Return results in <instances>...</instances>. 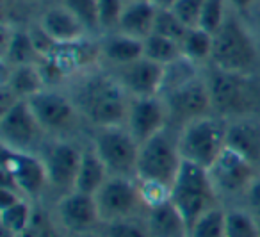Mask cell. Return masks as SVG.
Instances as JSON below:
<instances>
[{"instance_id":"cell-10","label":"cell","mask_w":260,"mask_h":237,"mask_svg":"<svg viewBox=\"0 0 260 237\" xmlns=\"http://www.w3.org/2000/svg\"><path fill=\"white\" fill-rule=\"evenodd\" d=\"M94 200H96L102 223L134 218L145 212V205L139 193V182L134 176L111 175L107 182L100 187V191L94 194Z\"/></svg>"},{"instance_id":"cell-22","label":"cell","mask_w":260,"mask_h":237,"mask_svg":"<svg viewBox=\"0 0 260 237\" xmlns=\"http://www.w3.org/2000/svg\"><path fill=\"white\" fill-rule=\"evenodd\" d=\"M100 59L107 61L112 68L128 65L132 61L145 57V45L141 40L125 36V34L118 33L107 36L100 43Z\"/></svg>"},{"instance_id":"cell-19","label":"cell","mask_w":260,"mask_h":237,"mask_svg":"<svg viewBox=\"0 0 260 237\" xmlns=\"http://www.w3.org/2000/svg\"><path fill=\"white\" fill-rule=\"evenodd\" d=\"M150 237H189V225L171 200L145 212Z\"/></svg>"},{"instance_id":"cell-21","label":"cell","mask_w":260,"mask_h":237,"mask_svg":"<svg viewBox=\"0 0 260 237\" xmlns=\"http://www.w3.org/2000/svg\"><path fill=\"white\" fill-rule=\"evenodd\" d=\"M226 146L244 155L256 166L260 162V125L248 118L228 122Z\"/></svg>"},{"instance_id":"cell-9","label":"cell","mask_w":260,"mask_h":237,"mask_svg":"<svg viewBox=\"0 0 260 237\" xmlns=\"http://www.w3.org/2000/svg\"><path fill=\"white\" fill-rule=\"evenodd\" d=\"M139 146L125 125L98 129L93 148L114 176H134L138 168Z\"/></svg>"},{"instance_id":"cell-4","label":"cell","mask_w":260,"mask_h":237,"mask_svg":"<svg viewBox=\"0 0 260 237\" xmlns=\"http://www.w3.org/2000/svg\"><path fill=\"white\" fill-rule=\"evenodd\" d=\"M210 66L224 72L253 75L258 66V48L244 23L228 15L226 22L214 34Z\"/></svg>"},{"instance_id":"cell-13","label":"cell","mask_w":260,"mask_h":237,"mask_svg":"<svg viewBox=\"0 0 260 237\" xmlns=\"http://www.w3.org/2000/svg\"><path fill=\"white\" fill-rule=\"evenodd\" d=\"M209 173L217 193L228 196L246 194L253 180L258 176V169L251 161L228 146H224L216 162L209 168Z\"/></svg>"},{"instance_id":"cell-3","label":"cell","mask_w":260,"mask_h":237,"mask_svg":"<svg viewBox=\"0 0 260 237\" xmlns=\"http://www.w3.org/2000/svg\"><path fill=\"white\" fill-rule=\"evenodd\" d=\"M219 193L214 187L209 169L182 159L180 169L171 184V201L191 226L207 211L217 207Z\"/></svg>"},{"instance_id":"cell-25","label":"cell","mask_w":260,"mask_h":237,"mask_svg":"<svg viewBox=\"0 0 260 237\" xmlns=\"http://www.w3.org/2000/svg\"><path fill=\"white\" fill-rule=\"evenodd\" d=\"M109 176H111V173H109L107 166L104 164V161L98 157L94 148H86V150H82L73 191H80V193L94 196L100 191V187L107 182Z\"/></svg>"},{"instance_id":"cell-37","label":"cell","mask_w":260,"mask_h":237,"mask_svg":"<svg viewBox=\"0 0 260 237\" xmlns=\"http://www.w3.org/2000/svg\"><path fill=\"white\" fill-rule=\"evenodd\" d=\"M205 0H177L173 4V13L191 29V27H198L200 13L203 9Z\"/></svg>"},{"instance_id":"cell-34","label":"cell","mask_w":260,"mask_h":237,"mask_svg":"<svg viewBox=\"0 0 260 237\" xmlns=\"http://www.w3.org/2000/svg\"><path fill=\"white\" fill-rule=\"evenodd\" d=\"M189 27L173 13V9H159L157 8L155 25H153V34H160L173 41L182 43L184 36L187 34Z\"/></svg>"},{"instance_id":"cell-5","label":"cell","mask_w":260,"mask_h":237,"mask_svg":"<svg viewBox=\"0 0 260 237\" xmlns=\"http://www.w3.org/2000/svg\"><path fill=\"white\" fill-rule=\"evenodd\" d=\"M226 130L228 122L216 114L185 123L177 137L182 159L209 169L226 146Z\"/></svg>"},{"instance_id":"cell-15","label":"cell","mask_w":260,"mask_h":237,"mask_svg":"<svg viewBox=\"0 0 260 237\" xmlns=\"http://www.w3.org/2000/svg\"><path fill=\"white\" fill-rule=\"evenodd\" d=\"M82 150L77 144L64 139H57L45 148L41 155L47 168L48 187L61 191V196L75 189L77 171H79Z\"/></svg>"},{"instance_id":"cell-14","label":"cell","mask_w":260,"mask_h":237,"mask_svg":"<svg viewBox=\"0 0 260 237\" xmlns=\"http://www.w3.org/2000/svg\"><path fill=\"white\" fill-rule=\"evenodd\" d=\"M55 219L59 226L68 232V235L93 232L102 225L94 196L80 191H70L59 198L55 207Z\"/></svg>"},{"instance_id":"cell-26","label":"cell","mask_w":260,"mask_h":237,"mask_svg":"<svg viewBox=\"0 0 260 237\" xmlns=\"http://www.w3.org/2000/svg\"><path fill=\"white\" fill-rule=\"evenodd\" d=\"M34 211H36V207L27 198H20L8 207H0V228L20 237L23 230L30 225Z\"/></svg>"},{"instance_id":"cell-33","label":"cell","mask_w":260,"mask_h":237,"mask_svg":"<svg viewBox=\"0 0 260 237\" xmlns=\"http://www.w3.org/2000/svg\"><path fill=\"white\" fill-rule=\"evenodd\" d=\"M61 6H64V8L82 23L87 33H96V31H100V22H98V0H61Z\"/></svg>"},{"instance_id":"cell-12","label":"cell","mask_w":260,"mask_h":237,"mask_svg":"<svg viewBox=\"0 0 260 237\" xmlns=\"http://www.w3.org/2000/svg\"><path fill=\"white\" fill-rule=\"evenodd\" d=\"M27 102L45 132H66L75 127L77 118L80 114L73 98L64 93H59L55 87H45Z\"/></svg>"},{"instance_id":"cell-23","label":"cell","mask_w":260,"mask_h":237,"mask_svg":"<svg viewBox=\"0 0 260 237\" xmlns=\"http://www.w3.org/2000/svg\"><path fill=\"white\" fill-rule=\"evenodd\" d=\"M2 61L6 68L22 65H36L40 61L36 47L32 43L29 31L13 27L11 31L4 33V41H2Z\"/></svg>"},{"instance_id":"cell-27","label":"cell","mask_w":260,"mask_h":237,"mask_svg":"<svg viewBox=\"0 0 260 237\" xmlns=\"http://www.w3.org/2000/svg\"><path fill=\"white\" fill-rule=\"evenodd\" d=\"M212 47L214 36L207 31L200 29V27H191L180 43L182 55H184L185 61L192 63V65H202V63L207 61L210 63Z\"/></svg>"},{"instance_id":"cell-8","label":"cell","mask_w":260,"mask_h":237,"mask_svg":"<svg viewBox=\"0 0 260 237\" xmlns=\"http://www.w3.org/2000/svg\"><path fill=\"white\" fill-rule=\"evenodd\" d=\"M180 164L182 155L177 139H173L166 130H162L139 146L136 179L159 182L171 187Z\"/></svg>"},{"instance_id":"cell-20","label":"cell","mask_w":260,"mask_h":237,"mask_svg":"<svg viewBox=\"0 0 260 237\" xmlns=\"http://www.w3.org/2000/svg\"><path fill=\"white\" fill-rule=\"evenodd\" d=\"M155 16H157V8L150 0L126 2L125 9H123L121 20H119L118 33L145 41L150 34H153Z\"/></svg>"},{"instance_id":"cell-24","label":"cell","mask_w":260,"mask_h":237,"mask_svg":"<svg viewBox=\"0 0 260 237\" xmlns=\"http://www.w3.org/2000/svg\"><path fill=\"white\" fill-rule=\"evenodd\" d=\"M8 75L4 77L2 87L8 90L16 100H29L36 93L47 87L43 77H41L38 65H22L8 68Z\"/></svg>"},{"instance_id":"cell-29","label":"cell","mask_w":260,"mask_h":237,"mask_svg":"<svg viewBox=\"0 0 260 237\" xmlns=\"http://www.w3.org/2000/svg\"><path fill=\"white\" fill-rule=\"evenodd\" d=\"M224 237H260V221L253 212L230 209L224 214Z\"/></svg>"},{"instance_id":"cell-30","label":"cell","mask_w":260,"mask_h":237,"mask_svg":"<svg viewBox=\"0 0 260 237\" xmlns=\"http://www.w3.org/2000/svg\"><path fill=\"white\" fill-rule=\"evenodd\" d=\"M224 214L219 205L207 211L189 226V237H224Z\"/></svg>"},{"instance_id":"cell-41","label":"cell","mask_w":260,"mask_h":237,"mask_svg":"<svg viewBox=\"0 0 260 237\" xmlns=\"http://www.w3.org/2000/svg\"><path fill=\"white\" fill-rule=\"evenodd\" d=\"M70 237H102L100 232L93 230V232H84V233H75V235H70Z\"/></svg>"},{"instance_id":"cell-2","label":"cell","mask_w":260,"mask_h":237,"mask_svg":"<svg viewBox=\"0 0 260 237\" xmlns=\"http://www.w3.org/2000/svg\"><path fill=\"white\" fill-rule=\"evenodd\" d=\"M203 77L212 102V114L223 120H239L248 118L260 107V84L253 75L210 66Z\"/></svg>"},{"instance_id":"cell-11","label":"cell","mask_w":260,"mask_h":237,"mask_svg":"<svg viewBox=\"0 0 260 237\" xmlns=\"http://www.w3.org/2000/svg\"><path fill=\"white\" fill-rule=\"evenodd\" d=\"M43 134V127L36 120L27 100H16L9 107L2 109L0 116L2 146L20 152H32Z\"/></svg>"},{"instance_id":"cell-39","label":"cell","mask_w":260,"mask_h":237,"mask_svg":"<svg viewBox=\"0 0 260 237\" xmlns=\"http://www.w3.org/2000/svg\"><path fill=\"white\" fill-rule=\"evenodd\" d=\"M255 2L256 0H228V4L234 9H237V11H248Z\"/></svg>"},{"instance_id":"cell-28","label":"cell","mask_w":260,"mask_h":237,"mask_svg":"<svg viewBox=\"0 0 260 237\" xmlns=\"http://www.w3.org/2000/svg\"><path fill=\"white\" fill-rule=\"evenodd\" d=\"M143 45H145V57L153 63H159L166 68L184 59L180 43L166 36H160V34H150L143 41Z\"/></svg>"},{"instance_id":"cell-31","label":"cell","mask_w":260,"mask_h":237,"mask_svg":"<svg viewBox=\"0 0 260 237\" xmlns=\"http://www.w3.org/2000/svg\"><path fill=\"white\" fill-rule=\"evenodd\" d=\"M98 232L102 233V237H150L145 218L141 219L139 216L102 223Z\"/></svg>"},{"instance_id":"cell-17","label":"cell","mask_w":260,"mask_h":237,"mask_svg":"<svg viewBox=\"0 0 260 237\" xmlns=\"http://www.w3.org/2000/svg\"><path fill=\"white\" fill-rule=\"evenodd\" d=\"M168 120L170 116H168L166 104L160 97L130 98L125 127L134 136V139L143 144L150 137L166 130Z\"/></svg>"},{"instance_id":"cell-32","label":"cell","mask_w":260,"mask_h":237,"mask_svg":"<svg viewBox=\"0 0 260 237\" xmlns=\"http://www.w3.org/2000/svg\"><path fill=\"white\" fill-rule=\"evenodd\" d=\"M228 0H205L200 13L198 27L209 34H216L228 18Z\"/></svg>"},{"instance_id":"cell-6","label":"cell","mask_w":260,"mask_h":237,"mask_svg":"<svg viewBox=\"0 0 260 237\" xmlns=\"http://www.w3.org/2000/svg\"><path fill=\"white\" fill-rule=\"evenodd\" d=\"M162 91H166L164 95L160 93V98L166 104L168 116L182 127L189 122L212 114V102L205 77L198 73H185L175 84L162 87Z\"/></svg>"},{"instance_id":"cell-40","label":"cell","mask_w":260,"mask_h":237,"mask_svg":"<svg viewBox=\"0 0 260 237\" xmlns=\"http://www.w3.org/2000/svg\"><path fill=\"white\" fill-rule=\"evenodd\" d=\"M150 2L159 9H171L177 0H150Z\"/></svg>"},{"instance_id":"cell-16","label":"cell","mask_w":260,"mask_h":237,"mask_svg":"<svg viewBox=\"0 0 260 237\" xmlns=\"http://www.w3.org/2000/svg\"><path fill=\"white\" fill-rule=\"evenodd\" d=\"M112 75L118 79L130 98L160 97L166 79V66L141 57L138 61L114 68Z\"/></svg>"},{"instance_id":"cell-43","label":"cell","mask_w":260,"mask_h":237,"mask_svg":"<svg viewBox=\"0 0 260 237\" xmlns=\"http://www.w3.org/2000/svg\"><path fill=\"white\" fill-rule=\"evenodd\" d=\"M125 2H134V0H125Z\"/></svg>"},{"instance_id":"cell-38","label":"cell","mask_w":260,"mask_h":237,"mask_svg":"<svg viewBox=\"0 0 260 237\" xmlns=\"http://www.w3.org/2000/svg\"><path fill=\"white\" fill-rule=\"evenodd\" d=\"M244 196H246L248 205L251 207V211L260 214V173H258V176L253 180V184L249 186V189L246 191Z\"/></svg>"},{"instance_id":"cell-36","label":"cell","mask_w":260,"mask_h":237,"mask_svg":"<svg viewBox=\"0 0 260 237\" xmlns=\"http://www.w3.org/2000/svg\"><path fill=\"white\" fill-rule=\"evenodd\" d=\"M125 0H98V22L100 31H118L119 20H121Z\"/></svg>"},{"instance_id":"cell-42","label":"cell","mask_w":260,"mask_h":237,"mask_svg":"<svg viewBox=\"0 0 260 237\" xmlns=\"http://www.w3.org/2000/svg\"><path fill=\"white\" fill-rule=\"evenodd\" d=\"M0 237H16V235H13V233H9V232H6V230H2V235Z\"/></svg>"},{"instance_id":"cell-35","label":"cell","mask_w":260,"mask_h":237,"mask_svg":"<svg viewBox=\"0 0 260 237\" xmlns=\"http://www.w3.org/2000/svg\"><path fill=\"white\" fill-rule=\"evenodd\" d=\"M20 237H62V235L57 219L52 218L45 209L36 207L32 219H30V225L23 230V233Z\"/></svg>"},{"instance_id":"cell-18","label":"cell","mask_w":260,"mask_h":237,"mask_svg":"<svg viewBox=\"0 0 260 237\" xmlns=\"http://www.w3.org/2000/svg\"><path fill=\"white\" fill-rule=\"evenodd\" d=\"M38 25L59 45L64 43H75V41L86 40L87 33L84 25L64 8V6H54L43 11L40 16V23Z\"/></svg>"},{"instance_id":"cell-1","label":"cell","mask_w":260,"mask_h":237,"mask_svg":"<svg viewBox=\"0 0 260 237\" xmlns=\"http://www.w3.org/2000/svg\"><path fill=\"white\" fill-rule=\"evenodd\" d=\"M72 98L80 116L96 129L125 125L130 97L112 73L86 72L77 82Z\"/></svg>"},{"instance_id":"cell-7","label":"cell","mask_w":260,"mask_h":237,"mask_svg":"<svg viewBox=\"0 0 260 237\" xmlns=\"http://www.w3.org/2000/svg\"><path fill=\"white\" fill-rule=\"evenodd\" d=\"M2 187H9L34 201L48 187L47 168L32 152H20L2 146Z\"/></svg>"}]
</instances>
